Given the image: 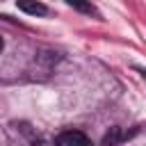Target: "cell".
I'll list each match as a JSON object with an SVG mask.
<instances>
[{
    "label": "cell",
    "instance_id": "1",
    "mask_svg": "<svg viewBox=\"0 0 146 146\" xmlns=\"http://www.w3.org/2000/svg\"><path fill=\"white\" fill-rule=\"evenodd\" d=\"M57 144H62V146H71V144H89V137L87 135H82V132H78V130H66V132H62V135H57V139H55Z\"/></svg>",
    "mask_w": 146,
    "mask_h": 146
},
{
    "label": "cell",
    "instance_id": "5",
    "mask_svg": "<svg viewBox=\"0 0 146 146\" xmlns=\"http://www.w3.org/2000/svg\"><path fill=\"white\" fill-rule=\"evenodd\" d=\"M2 48H5V41H2V36H0V52H2Z\"/></svg>",
    "mask_w": 146,
    "mask_h": 146
},
{
    "label": "cell",
    "instance_id": "4",
    "mask_svg": "<svg viewBox=\"0 0 146 146\" xmlns=\"http://www.w3.org/2000/svg\"><path fill=\"white\" fill-rule=\"evenodd\" d=\"M121 139V132H119V128H114L112 132H107L105 135V139H103V144H116Z\"/></svg>",
    "mask_w": 146,
    "mask_h": 146
},
{
    "label": "cell",
    "instance_id": "2",
    "mask_svg": "<svg viewBox=\"0 0 146 146\" xmlns=\"http://www.w3.org/2000/svg\"><path fill=\"white\" fill-rule=\"evenodd\" d=\"M16 5H18L21 11H25V14H30V16H43V14L48 11L46 5L39 2V0H16Z\"/></svg>",
    "mask_w": 146,
    "mask_h": 146
},
{
    "label": "cell",
    "instance_id": "3",
    "mask_svg": "<svg viewBox=\"0 0 146 146\" xmlns=\"http://www.w3.org/2000/svg\"><path fill=\"white\" fill-rule=\"evenodd\" d=\"M66 5H71L73 9H78L82 14H96V7L91 5V0H66Z\"/></svg>",
    "mask_w": 146,
    "mask_h": 146
}]
</instances>
